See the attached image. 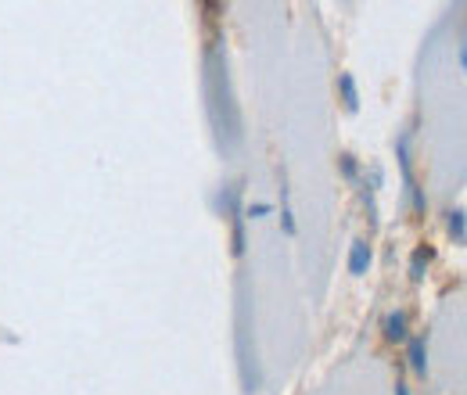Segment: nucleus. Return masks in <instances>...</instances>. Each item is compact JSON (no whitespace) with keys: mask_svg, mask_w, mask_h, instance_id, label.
<instances>
[{"mask_svg":"<svg viewBox=\"0 0 467 395\" xmlns=\"http://www.w3.org/2000/svg\"><path fill=\"white\" fill-rule=\"evenodd\" d=\"M367 266H370V248H367V241H356L349 255V270L352 274H367Z\"/></svg>","mask_w":467,"mask_h":395,"instance_id":"f257e3e1","label":"nucleus"},{"mask_svg":"<svg viewBox=\"0 0 467 395\" xmlns=\"http://www.w3.org/2000/svg\"><path fill=\"white\" fill-rule=\"evenodd\" d=\"M410 367H413L417 374H424V370H428V348H424V338L410 341Z\"/></svg>","mask_w":467,"mask_h":395,"instance_id":"f03ea898","label":"nucleus"},{"mask_svg":"<svg viewBox=\"0 0 467 395\" xmlns=\"http://www.w3.org/2000/svg\"><path fill=\"white\" fill-rule=\"evenodd\" d=\"M385 335H389V341H403V338H407V317H403V313H392V317H385Z\"/></svg>","mask_w":467,"mask_h":395,"instance_id":"7ed1b4c3","label":"nucleus"},{"mask_svg":"<svg viewBox=\"0 0 467 395\" xmlns=\"http://www.w3.org/2000/svg\"><path fill=\"white\" fill-rule=\"evenodd\" d=\"M428 259H431V252H428V248H417V252H413V263H410V277H413V281H420V277H424Z\"/></svg>","mask_w":467,"mask_h":395,"instance_id":"20e7f679","label":"nucleus"},{"mask_svg":"<svg viewBox=\"0 0 467 395\" xmlns=\"http://www.w3.org/2000/svg\"><path fill=\"white\" fill-rule=\"evenodd\" d=\"M338 87H342L346 109H349V112H356V105H359V101H356V87H352V76H342V79H338Z\"/></svg>","mask_w":467,"mask_h":395,"instance_id":"39448f33","label":"nucleus"},{"mask_svg":"<svg viewBox=\"0 0 467 395\" xmlns=\"http://www.w3.org/2000/svg\"><path fill=\"white\" fill-rule=\"evenodd\" d=\"M450 234L457 241H464V213H450Z\"/></svg>","mask_w":467,"mask_h":395,"instance_id":"423d86ee","label":"nucleus"},{"mask_svg":"<svg viewBox=\"0 0 467 395\" xmlns=\"http://www.w3.org/2000/svg\"><path fill=\"white\" fill-rule=\"evenodd\" d=\"M266 213H270V205H266V202H255V205L248 209V216H252V220H259V216H266Z\"/></svg>","mask_w":467,"mask_h":395,"instance_id":"0eeeda50","label":"nucleus"},{"mask_svg":"<svg viewBox=\"0 0 467 395\" xmlns=\"http://www.w3.org/2000/svg\"><path fill=\"white\" fill-rule=\"evenodd\" d=\"M342 170H346V176H356V162H352V155H342Z\"/></svg>","mask_w":467,"mask_h":395,"instance_id":"6e6552de","label":"nucleus"},{"mask_svg":"<svg viewBox=\"0 0 467 395\" xmlns=\"http://www.w3.org/2000/svg\"><path fill=\"white\" fill-rule=\"evenodd\" d=\"M400 395H407V389H403V385H400Z\"/></svg>","mask_w":467,"mask_h":395,"instance_id":"1a4fd4ad","label":"nucleus"}]
</instances>
